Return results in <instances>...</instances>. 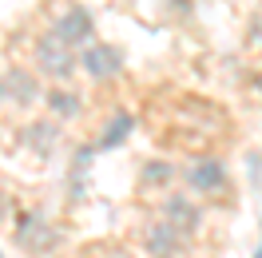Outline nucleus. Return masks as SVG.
I'll list each match as a JSON object with an SVG mask.
<instances>
[{"mask_svg": "<svg viewBox=\"0 0 262 258\" xmlns=\"http://www.w3.org/2000/svg\"><path fill=\"white\" fill-rule=\"evenodd\" d=\"M32 68L40 72V80H48V88L52 83H72V76L80 72V52L68 48L48 28L44 36H36V44H32Z\"/></svg>", "mask_w": 262, "mask_h": 258, "instance_id": "1", "label": "nucleus"}, {"mask_svg": "<svg viewBox=\"0 0 262 258\" xmlns=\"http://www.w3.org/2000/svg\"><path fill=\"white\" fill-rule=\"evenodd\" d=\"M123 68H127L123 48H115V44H107V40H96L92 48L80 52V72L92 83H112V80H119V76H123Z\"/></svg>", "mask_w": 262, "mask_h": 258, "instance_id": "2", "label": "nucleus"}, {"mask_svg": "<svg viewBox=\"0 0 262 258\" xmlns=\"http://www.w3.org/2000/svg\"><path fill=\"white\" fill-rule=\"evenodd\" d=\"M44 96H48V88H44V80H40V72L36 68H4V103H12V107H36V103H44Z\"/></svg>", "mask_w": 262, "mask_h": 258, "instance_id": "3", "label": "nucleus"}, {"mask_svg": "<svg viewBox=\"0 0 262 258\" xmlns=\"http://www.w3.org/2000/svg\"><path fill=\"white\" fill-rule=\"evenodd\" d=\"M159 219H163V223H171L183 239H191L199 226H203V207L195 203V195H187V191H167L163 203H159Z\"/></svg>", "mask_w": 262, "mask_h": 258, "instance_id": "4", "label": "nucleus"}, {"mask_svg": "<svg viewBox=\"0 0 262 258\" xmlns=\"http://www.w3.org/2000/svg\"><path fill=\"white\" fill-rule=\"evenodd\" d=\"M52 32L60 36L68 48L83 52V48L96 44V20H92V12H88L83 4H68L64 12H60V20L52 24Z\"/></svg>", "mask_w": 262, "mask_h": 258, "instance_id": "5", "label": "nucleus"}, {"mask_svg": "<svg viewBox=\"0 0 262 258\" xmlns=\"http://www.w3.org/2000/svg\"><path fill=\"white\" fill-rule=\"evenodd\" d=\"M183 183L191 187V195H203V199H211L227 187V167L223 159H214V155H203V159H191L183 167Z\"/></svg>", "mask_w": 262, "mask_h": 258, "instance_id": "6", "label": "nucleus"}, {"mask_svg": "<svg viewBox=\"0 0 262 258\" xmlns=\"http://www.w3.org/2000/svg\"><path fill=\"white\" fill-rule=\"evenodd\" d=\"M143 246H147L151 258H179L183 250H187V239H183L171 223L155 219V223L143 226Z\"/></svg>", "mask_w": 262, "mask_h": 258, "instance_id": "7", "label": "nucleus"}, {"mask_svg": "<svg viewBox=\"0 0 262 258\" xmlns=\"http://www.w3.org/2000/svg\"><path fill=\"white\" fill-rule=\"evenodd\" d=\"M44 112L56 123H76L83 115V96L72 88V83H52L48 96H44Z\"/></svg>", "mask_w": 262, "mask_h": 258, "instance_id": "8", "label": "nucleus"}, {"mask_svg": "<svg viewBox=\"0 0 262 258\" xmlns=\"http://www.w3.org/2000/svg\"><path fill=\"white\" fill-rule=\"evenodd\" d=\"M24 143L32 147V151H40V155H48L52 147L60 143V123H56V119H36V123H28V127H24Z\"/></svg>", "mask_w": 262, "mask_h": 258, "instance_id": "9", "label": "nucleus"}, {"mask_svg": "<svg viewBox=\"0 0 262 258\" xmlns=\"http://www.w3.org/2000/svg\"><path fill=\"white\" fill-rule=\"evenodd\" d=\"M131 127H135V119H131V112H115L112 119H107V127H103V135L96 139V151H112V147H119L123 139L131 135Z\"/></svg>", "mask_w": 262, "mask_h": 258, "instance_id": "10", "label": "nucleus"}, {"mask_svg": "<svg viewBox=\"0 0 262 258\" xmlns=\"http://www.w3.org/2000/svg\"><path fill=\"white\" fill-rule=\"evenodd\" d=\"M179 175H183V171H175L171 163H163V159H147V163H143V171H139V183H143L147 191H163V187H171Z\"/></svg>", "mask_w": 262, "mask_h": 258, "instance_id": "11", "label": "nucleus"}, {"mask_svg": "<svg viewBox=\"0 0 262 258\" xmlns=\"http://www.w3.org/2000/svg\"><path fill=\"white\" fill-rule=\"evenodd\" d=\"M16 239H20L24 250H48V246H52V230L40 223V219H20Z\"/></svg>", "mask_w": 262, "mask_h": 258, "instance_id": "12", "label": "nucleus"}, {"mask_svg": "<svg viewBox=\"0 0 262 258\" xmlns=\"http://www.w3.org/2000/svg\"><path fill=\"white\" fill-rule=\"evenodd\" d=\"M250 44H254V48L262 52V16L254 20V28H250Z\"/></svg>", "mask_w": 262, "mask_h": 258, "instance_id": "13", "label": "nucleus"}, {"mask_svg": "<svg viewBox=\"0 0 262 258\" xmlns=\"http://www.w3.org/2000/svg\"><path fill=\"white\" fill-rule=\"evenodd\" d=\"M107 258H131V254H123V250H112V254H107Z\"/></svg>", "mask_w": 262, "mask_h": 258, "instance_id": "14", "label": "nucleus"}, {"mask_svg": "<svg viewBox=\"0 0 262 258\" xmlns=\"http://www.w3.org/2000/svg\"><path fill=\"white\" fill-rule=\"evenodd\" d=\"M0 107H4V76H0Z\"/></svg>", "mask_w": 262, "mask_h": 258, "instance_id": "15", "label": "nucleus"}, {"mask_svg": "<svg viewBox=\"0 0 262 258\" xmlns=\"http://www.w3.org/2000/svg\"><path fill=\"white\" fill-rule=\"evenodd\" d=\"M254 258H262V246H258V250H254Z\"/></svg>", "mask_w": 262, "mask_h": 258, "instance_id": "16", "label": "nucleus"}]
</instances>
